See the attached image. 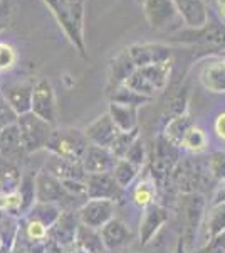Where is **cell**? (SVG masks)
Segmentation results:
<instances>
[{
    "instance_id": "obj_28",
    "label": "cell",
    "mask_w": 225,
    "mask_h": 253,
    "mask_svg": "<svg viewBox=\"0 0 225 253\" xmlns=\"http://www.w3.org/2000/svg\"><path fill=\"white\" fill-rule=\"evenodd\" d=\"M193 126V120L188 113H183L180 117H175L166 124L165 126V137L168 138L173 145L182 147V142L185 135L188 133V130Z\"/></svg>"
},
{
    "instance_id": "obj_47",
    "label": "cell",
    "mask_w": 225,
    "mask_h": 253,
    "mask_svg": "<svg viewBox=\"0 0 225 253\" xmlns=\"http://www.w3.org/2000/svg\"><path fill=\"white\" fill-rule=\"evenodd\" d=\"M5 247V242H3V238L0 236V252H2V248Z\"/></svg>"
},
{
    "instance_id": "obj_30",
    "label": "cell",
    "mask_w": 225,
    "mask_h": 253,
    "mask_svg": "<svg viewBox=\"0 0 225 253\" xmlns=\"http://www.w3.org/2000/svg\"><path fill=\"white\" fill-rule=\"evenodd\" d=\"M17 193L22 198V206H20V214H27L37 203V189H35V174H24L20 181Z\"/></svg>"
},
{
    "instance_id": "obj_12",
    "label": "cell",
    "mask_w": 225,
    "mask_h": 253,
    "mask_svg": "<svg viewBox=\"0 0 225 253\" xmlns=\"http://www.w3.org/2000/svg\"><path fill=\"white\" fill-rule=\"evenodd\" d=\"M129 58L136 68L150 66V64H160L171 61V49L160 42H145V44H133L126 47Z\"/></svg>"
},
{
    "instance_id": "obj_38",
    "label": "cell",
    "mask_w": 225,
    "mask_h": 253,
    "mask_svg": "<svg viewBox=\"0 0 225 253\" xmlns=\"http://www.w3.org/2000/svg\"><path fill=\"white\" fill-rule=\"evenodd\" d=\"M17 118L19 115L14 112V108L9 105V101L0 93V132L12 124H17Z\"/></svg>"
},
{
    "instance_id": "obj_2",
    "label": "cell",
    "mask_w": 225,
    "mask_h": 253,
    "mask_svg": "<svg viewBox=\"0 0 225 253\" xmlns=\"http://www.w3.org/2000/svg\"><path fill=\"white\" fill-rule=\"evenodd\" d=\"M171 75V61L150 66L136 68L133 75L126 80L125 86L131 88L133 91L140 93L146 98H153L166 88Z\"/></svg>"
},
{
    "instance_id": "obj_26",
    "label": "cell",
    "mask_w": 225,
    "mask_h": 253,
    "mask_svg": "<svg viewBox=\"0 0 225 253\" xmlns=\"http://www.w3.org/2000/svg\"><path fill=\"white\" fill-rule=\"evenodd\" d=\"M22 175L15 162L0 156V194L17 193Z\"/></svg>"
},
{
    "instance_id": "obj_3",
    "label": "cell",
    "mask_w": 225,
    "mask_h": 253,
    "mask_svg": "<svg viewBox=\"0 0 225 253\" xmlns=\"http://www.w3.org/2000/svg\"><path fill=\"white\" fill-rule=\"evenodd\" d=\"M89 147V140L84 130L63 126V128H52V133L47 142L49 154H56L59 157H66L71 161H83L86 150Z\"/></svg>"
},
{
    "instance_id": "obj_18",
    "label": "cell",
    "mask_w": 225,
    "mask_h": 253,
    "mask_svg": "<svg viewBox=\"0 0 225 253\" xmlns=\"http://www.w3.org/2000/svg\"><path fill=\"white\" fill-rule=\"evenodd\" d=\"M99 231H101L104 247L108 252L121 250V248L128 247L129 242L133 240V233L128 228V224H125L116 218H113L108 224H104Z\"/></svg>"
},
{
    "instance_id": "obj_23",
    "label": "cell",
    "mask_w": 225,
    "mask_h": 253,
    "mask_svg": "<svg viewBox=\"0 0 225 253\" xmlns=\"http://www.w3.org/2000/svg\"><path fill=\"white\" fill-rule=\"evenodd\" d=\"M200 83L212 93H225V63L212 61L207 63L200 71Z\"/></svg>"
},
{
    "instance_id": "obj_41",
    "label": "cell",
    "mask_w": 225,
    "mask_h": 253,
    "mask_svg": "<svg viewBox=\"0 0 225 253\" xmlns=\"http://www.w3.org/2000/svg\"><path fill=\"white\" fill-rule=\"evenodd\" d=\"M126 161H129L131 164H134L136 167H140L145 164L146 161V152H145V142L141 140V138H138L136 142L131 145V149L128 150V154L125 156Z\"/></svg>"
},
{
    "instance_id": "obj_22",
    "label": "cell",
    "mask_w": 225,
    "mask_h": 253,
    "mask_svg": "<svg viewBox=\"0 0 225 253\" xmlns=\"http://www.w3.org/2000/svg\"><path fill=\"white\" fill-rule=\"evenodd\" d=\"M178 7L183 22L192 29H202L208 24L207 7L203 0H173Z\"/></svg>"
},
{
    "instance_id": "obj_37",
    "label": "cell",
    "mask_w": 225,
    "mask_h": 253,
    "mask_svg": "<svg viewBox=\"0 0 225 253\" xmlns=\"http://www.w3.org/2000/svg\"><path fill=\"white\" fill-rule=\"evenodd\" d=\"M207 166L210 170L212 177L217 181H224L225 182V152L219 150V152H212L207 157Z\"/></svg>"
},
{
    "instance_id": "obj_34",
    "label": "cell",
    "mask_w": 225,
    "mask_h": 253,
    "mask_svg": "<svg viewBox=\"0 0 225 253\" xmlns=\"http://www.w3.org/2000/svg\"><path fill=\"white\" fill-rule=\"evenodd\" d=\"M207 145H208L207 133L203 132L202 128L195 126V125L188 130V133H187L185 138H183V142H182V147H185L187 150H190V152H193V154L203 152V150L207 149Z\"/></svg>"
},
{
    "instance_id": "obj_7",
    "label": "cell",
    "mask_w": 225,
    "mask_h": 253,
    "mask_svg": "<svg viewBox=\"0 0 225 253\" xmlns=\"http://www.w3.org/2000/svg\"><path fill=\"white\" fill-rule=\"evenodd\" d=\"M35 189H37V203H49V205H57L61 208L69 205V208L74 211L76 203L79 201V199L72 198V196L64 189L63 182H61L59 179L44 172V170L35 174ZM79 203L84 205V201H79Z\"/></svg>"
},
{
    "instance_id": "obj_36",
    "label": "cell",
    "mask_w": 225,
    "mask_h": 253,
    "mask_svg": "<svg viewBox=\"0 0 225 253\" xmlns=\"http://www.w3.org/2000/svg\"><path fill=\"white\" fill-rule=\"evenodd\" d=\"M155 184L148 181H141L133 191V203L138 208H148L155 201Z\"/></svg>"
},
{
    "instance_id": "obj_40",
    "label": "cell",
    "mask_w": 225,
    "mask_h": 253,
    "mask_svg": "<svg viewBox=\"0 0 225 253\" xmlns=\"http://www.w3.org/2000/svg\"><path fill=\"white\" fill-rule=\"evenodd\" d=\"M15 61H17L15 49L7 42H0V73L14 68Z\"/></svg>"
},
{
    "instance_id": "obj_6",
    "label": "cell",
    "mask_w": 225,
    "mask_h": 253,
    "mask_svg": "<svg viewBox=\"0 0 225 253\" xmlns=\"http://www.w3.org/2000/svg\"><path fill=\"white\" fill-rule=\"evenodd\" d=\"M17 125L20 128V135H22V142L27 154H35L42 149H47L49 137L52 133V125L49 122L42 120L35 113L29 112L19 115Z\"/></svg>"
},
{
    "instance_id": "obj_35",
    "label": "cell",
    "mask_w": 225,
    "mask_h": 253,
    "mask_svg": "<svg viewBox=\"0 0 225 253\" xmlns=\"http://www.w3.org/2000/svg\"><path fill=\"white\" fill-rule=\"evenodd\" d=\"M140 128L131 130V132H120L114 138L113 145H111V152L118 159H125V156L128 154V150L131 149V145L140 138Z\"/></svg>"
},
{
    "instance_id": "obj_17",
    "label": "cell",
    "mask_w": 225,
    "mask_h": 253,
    "mask_svg": "<svg viewBox=\"0 0 225 253\" xmlns=\"http://www.w3.org/2000/svg\"><path fill=\"white\" fill-rule=\"evenodd\" d=\"M84 133H86V137H88L89 144L111 149L114 138L120 133V130L114 125L111 115H109V113H103V115L97 117L96 120L86 126Z\"/></svg>"
},
{
    "instance_id": "obj_51",
    "label": "cell",
    "mask_w": 225,
    "mask_h": 253,
    "mask_svg": "<svg viewBox=\"0 0 225 253\" xmlns=\"http://www.w3.org/2000/svg\"><path fill=\"white\" fill-rule=\"evenodd\" d=\"M0 2H2V0H0Z\"/></svg>"
},
{
    "instance_id": "obj_42",
    "label": "cell",
    "mask_w": 225,
    "mask_h": 253,
    "mask_svg": "<svg viewBox=\"0 0 225 253\" xmlns=\"http://www.w3.org/2000/svg\"><path fill=\"white\" fill-rule=\"evenodd\" d=\"M20 206H22V198H20L19 193L0 194V211H14V213H19Z\"/></svg>"
},
{
    "instance_id": "obj_15",
    "label": "cell",
    "mask_w": 225,
    "mask_h": 253,
    "mask_svg": "<svg viewBox=\"0 0 225 253\" xmlns=\"http://www.w3.org/2000/svg\"><path fill=\"white\" fill-rule=\"evenodd\" d=\"M79 216L77 211H63L59 219L49 228V240L61 245L63 248L71 247L76 243L77 230H79Z\"/></svg>"
},
{
    "instance_id": "obj_44",
    "label": "cell",
    "mask_w": 225,
    "mask_h": 253,
    "mask_svg": "<svg viewBox=\"0 0 225 253\" xmlns=\"http://www.w3.org/2000/svg\"><path fill=\"white\" fill-rule=\"evenodd\" d=\"M214 126H215L217 137H219L220 140H225V112H222L219 117H217Z\"/></svg>"
},
{
    "instance_id": "obj_14",
    "label": "cell",
    "mask_w": 225,
    "mask_h": 253,
    "mask_svg": "<svg viewBox=\"0 0 225 253\" xmlns=\"http://www.w3.org/2000/svg\"><path fill=\"white\" fill-rule=\"evenodd\" d=\"M86 187L88 199H108L116 203L123 196V187H120L113 174H88Z\"/></svg>"
},
{
    "instance_id": "obj_45",
    "label": "cell",
    "mask_w": 225,
    "mask_h": 253,
    "mask_svg": "<svg viewBox=\"0 0 225 253\" xmlns=\"http://www.w3.org/2000/svg\"><path fill=\"white\" fill-rule=\"evenodd\" d=\"M215 3H217V9H219L220 17L225 20V0H215Z\"/></svg>"
},
{
    "instance_id": "obj_5",
    "label": "cell",
    "mask_w": 225,
    "mask_h": 253,
    "mask_svg": "<svg viewBox=\"0 0 225 253\" xmlns=\"http://www.w3.org/2000/svg\"><path fill=\"white\" fill-rule=\"evenodd\" d=\"M178 147L173 145L165 135L158 137L151 150V177L158 186L166 182L178 166Z\"/></svg>"
},
{
    "instance_id": "obj_9",
    "label": "cell",
    "mask_w": 225,
    "mask_h": 253,
    "mask_svg": "<svg viewBox=\"0 0 225 253\" xmlns=\"http://www.w3.org/2000/svg\"><path fill=\"white\" fill-rule=\"evenodd\" d=\"M79 221L84 226L101 230L108 224L114 216V201L108 199H88L83 206L77 210Z\"/></svg>"
},
{
    "instance_id": "obj_21",
    "label": "cell",
    "mask_w": 225,
    "mask_h": 253,
    "mask_svg": "<svg viewBox=\"0 0 225 253\" xmlns=\"http://www.w3.org/2000/svg\"><path fill=\"white\" fill-rule=\"evenodd\" d=\"M24 154L27 152L22 142V135H20V128L17 124H12L0 132V156L15 162Z\"/></svg>"
},
{
    "instance_id": "obj_49",
    "label": "cell",
    "mask_w": 225,
    "mask_h": 253,
    "mask_svg": "<svg viewBox=\"0 0 225 253\" xmlns=\"http://www.w3.org/2000/svg\"><path fill=\"white\" fill-rule=\"evenodd\" d=\"M72 2H81V0H72Z\"/></svg>"
},
{
    "instance_id": "obj_19",
    "label": "cell",
    "mask_w": 225,
    "mask_h": 253,
    "mask_svg": "<svg viewBox=\"0 0 225 253\" xmlns=\"http://www.w3.org/2000/svg\"><path fill=\"white\" fill-rule=\"evenodd\" d=\"M168 210H165L160 205H155V203L146 208L140 223V243L148 245L153 240V236L157 235V231L161 228V224L168 219Z\"/></svg>"
},
{
    "instance_id": "obj_39",
    "label": "cell",
    "mask_w": 225,
    "mask_h": 253,
    "mask_svg": "<svg viewBox=\"0 0 225 253\" xmlns=\"http://www.w3.org/2000/svg\"><path fill=\"white\" fill-rule=\"evenodd\" d=\"M26 235L29 236V240L34 243H40L46 238H49V228L44 226L42 223L39 221H27L26 224Z\"/></svg>"
},
{
    "instance_id": "obj_8",
    "label": "cell",
    "mask_w": 225,
    "mask_h": 253,
    "mask_svg": "<svg viewBox=\"0 0 225 253\" xmlns=\"http://www.w3.org/2000/svg\"><path fill=\"white\" fill-rule=\"evenodd\" d=\"M143 10H145L150 27L155 31L168 29L177 22L178 17H182L173 0H145Z\"/></svg>"
},
{
    "instance_id": "obj_16",
    "label": "cell",
    "mask_w": 225,
    "mask_h": 253,
    "mask_svg": "<svg viewBox=\"0 0 225 253\" xmlns=\"http://www.w3.org/2000/svg\"><path fill=\"white\" fill-rule=\"evenodd\" d=\"M42 170L54 175L59 181H66V179L86 181V177H88V174H86L84 167L79 161H71V159L59 157V156H56V154H49Z\"/></svg>"
},
{
    "instance_id": "obj_24",
    "label": "cell",
    "mask_w": 225,
    "mask_h": 253,
    "mask_svg": "<svg viewBox=\"0 0 225 253\" xmlns=\"http://www.w3.org/2000/svg\"><path fill=\"white\" fill-rule=\"evenodd\" d=\"M108 113L111 115L114 125L118 126L120 132H131L138 128V108L128 107V105L121 103H109Z\"/></svg>"
},
{
    "instance_id": "obj_10",
    "label": "cell",
    "mask_w": 225,
    "mask_h": 253,
    "mask_svg": "<svg viewBox=\"0 0 225 253\" xmlns=\"http://www.w3.org/2000/svg\"><path fill=\"white\" fill-rule=\"evenodd\" d=\"M203 208H205V199H203L202 194L198 193L185 194V198L182 201V211H183V218H185V233H183V238L180 240L188 248L193 245L198 224L202 221V216H203Z\"/></svg>"
},
{
    "instance_id": "obj_32",
    "label": "cell",
    "mask_w": 225,
    "mask_h": 253,
    "mask_svg": "<svg viewBox=\"0 0 225 253\" xmlns=\"http://www.w3.org/2000/svg\"><path fill=\"white\" fill-rule=\"evenodd\" d=\"M150 100L151 98L143 96V95H140V93L133 91L131 88L125 86V84L111 89V101H114V103H121V105H128V107H136L138 108L140 105L148 103Z\"/></svg>"
},
{
    "instance_id": "obj_48",
    "label": "cell",
    "mask_w": 225,
    "mask_h": 253,
    "mask_svg": "<svg viewBox=\"0 0 225 253\" xmlns=\"http://www.w3.org/2000/svg\"><path fill=\"white\" fill-rule=\"evenodd\" d=\"M136 2H138V3H141V5H143V2H145V0H136Z\"/></svg>"
},
{
    "instance_id": "obj_11",
    "label": "cell",
    "mask_w": 225,
    "mask_h": 253,
    "mask_svg": "<svg viewBox=\"0 0 225 253\" xmlns=\"http://www.w3.org/2000/svg\"><path fill=\"white\" fill-rule=\"evenodd\" d=\"M32 113H35L42 120L54 124L56 115H57V107H56V93L52 88L51 81L47 80H39L34 84V91H32Z\"/></svg>"
},
{
    "instance_id": "obj_43",
    "label": "cell",
    "mask_w": 225,
    "mask_h": 253,
    "mask_svg": "<svg viewBox=\"0 0 225 253\" xmlns=\"http://www.w3.org/2000/svg\"><path fill=\"white\" fill-rule=\"evenodd\" d=\"M10 19V3L9 0H2L0 2V31L5 29Z\"/></svg>"
},
{
    "instance_id": "obj_20",
    "label": "cell",
    "mask_w": 225,
    "mask_h": 253,
    "mask_svg": "<svg viewBox=\"0 0 225 253\" xmlns=\"http://www.w3.org/2000/svg\"><path fill=\"white\" fill-rule=\"evenodd\" d=\"M32 91H34V84L15 83L3 88L2 95L17 115H24L32 110Z\"/></svg>"
},
{
    "instance_id": "obj_13",
    "label": "cell",
    "mask_w": 225,
    "mask_h": 253,
    "mask_svg": "<svg viewBox=\"0 0 225 253\" xmlns=\"http://www.w3.org/2000/svg\"><path fill=\"white\" fill-rule=\"evenodd\" d=\"M118 161L120 159L111 152V149L89 144L81 164L86 174H113Z\"/></svg>"
},
{
    "instance_id": "obj_4",
    "label": "cell",
    "mask_w": 225,
    "mask_h": 253,
    "mask_svg": "<svg viewBox=\"0 0 225 253\" xmlns=\"http://www.w3.org/2000/svg\"><path fill=\"white\" fill-rule=\"evenodd\" d=\"M210 177L212 174L208 170L207 162H202L198 159H185V161L178 162V166L171 174L175 186L185 194L198 193L200 187L208 184Z\"/></svg>"
},
{
    "instance_id": "obj_31",
    "label": "cell",
    "mask_w": 225,
    "mask_h": 253,
    "mask_svg": "<svg viewBox=\"0 0 225 253\" xmlns=\"http://www.w3.org/2000/svg\"><path fill=\"white\" fill-rule=\"evenodd\" d=\"M225 231V203H219L210 210L207 216V226H205V236L207 242L214 240L217 235Z\"/></svg>"
},
{
    "instance_id": "obj_52",
    "label": "cell",
    "mask_w": 225,
    "mask_h": 253,
    "mask_svg": "<svg viewBox=\"0 0 225 253\" xmlns=\"http://www.w3.org/2000/svg\"><path fill=\"white\" fill-rule=\"evenodd\" d=\"M0 93H2V91H0Z\"/></svg>"
},
{
    "instance_id": "obj_1",
    "label": "cell",
    "mask_w": 225,
    "mask_h": 253,
    "mask_svg": "<svg viewBox=\"0 0 225 253\" xmlns=\"http://www.w3.org/2000/svg\"><path fill=\"white\" fill-rule=\"evenodd\" d=\"M47 7L54 14L56 20L63 27L64 34L71 41L79 54L86 58L84 44V0L72 2V0H44Z\"/></svg>"
},
{
    "instance_id": "obj_29",
    "label": "cell",
    "mask_w": 225,
    "mask_h": 253,
    "mask_svg": "<svg viewBox=\"0 0 225 253\" xmlns=\"http://www.w3.org/2000/svg\"><path fill=\"white\" fill-rule=\"evenodd\" d=\"M61 214H63V208L61 206L49 205V203H35L34 208L26 216H27V221H39L44 226L51 228L59 219Z\"/></svg>"
},
{
    "instance_id": "obj_25",
    "label": "cell",
    "mask_w": 225,
    "mask_h": 253,
    "mask_svg": "<svg viewBox=\"0 0 225 253\" xmlns=\"http://www.w3.org/2000/svg\"><path fill=\"white\" fill-rule=\"evenodd\" d=\"M136 66L133 64L131 58H129L128 51H123L120 56H116L111 61V66H109V88H118L121 84L126 83V80L133 75V71Z\"/></svg>"
},
{
    "instance_id": "obj_27",
    "label": "cell",
    "mask_w": 225,
    "mask_h": 253,
    "mask_svg": "<svg viewBox=\"0 0 225 253\" xmlns=\"http://www.w3.org/2000/svg\"><path fill=\"white\" fill-rule=\"evenodd\" d=\"M76 243L86 253H106V247L103 242V236H101V231L97 233V230L84 226V224H79Z\"/></svg>"
},
{
    "instance_id": "obj_50",
    "label": "cell",
    "mask_w": 225,
    "mask_h": 253,
    "mask_svg": "<svg viewBox=\"0 0 225 253\" xmlns=\"http://www.w3.org/2000/svg\"><path fill=\"white\" fill-rule=\"evenodd\" d=\"M222 59H224V63H225V56H224V58H222Z\"/></svg>"
},
{
    "instance_id": "obj_33",
    "label": "cell",
    "mask_w": 225,
    "mask_h": 253,
    "mask_svg": "<svg viewBox=\"0 0 225 253\" xmlns=\"http://www.w3.org/2000/svg\"><path fill=\"white\" fill-rule=\"evenodd\" d=\"M138 170H140V167L131 164V162L126 161V159H120L113 170V175L118 184H120V187L125 189V187H128L134 181V177L138 175Z\"/></svg>"
},
{
    "instance_id": "obj_46",
    "label": "cell",
    "mask_w": 225,
    "mask_h": 253,
    "mask_svg": "<svg viewBox=\"0 0 225 253\" xmlns=\"http://www.w3.org/2000/svg\"><path fill=\"white\" fill-rule=\"evenodd\" d=\"M214 203H215V205H219V203H225V186L219 191V193H217Z\"/></svg>"
}]
</instances>
